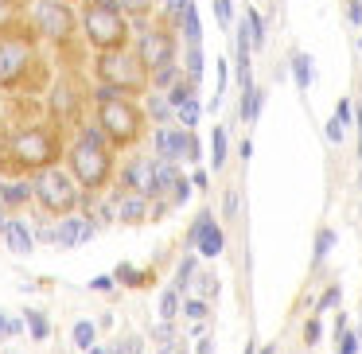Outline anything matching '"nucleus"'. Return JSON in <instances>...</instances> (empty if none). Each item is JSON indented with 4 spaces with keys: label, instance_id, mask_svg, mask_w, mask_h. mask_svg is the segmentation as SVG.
Masks as SVG:
<instances>
[{
    "label": "nucleus",
    "instance_id": "412c9836",
    "mask_svg": "<svg viewBox=\"0 0 362 354\" xmlns=\"http://www.w3.org/2000/svg\"><path fill=\"white\" fill-rule=\"evenodd\" d=\"M94 343H98V327L90 319H78L74 323V346H78V350H90Z\"/></svg>",
    "mask_w": 362,
    "mask_h": 354
},
{
    "label": "nucleus",
    "instance_id": "e433bc0d",
    "mask_svg": "<svg viewBox=\"0 0 362 354\" xmlns=\"http://www.w3.org/2000/svg\"><path fill=\"white\" fill-rule=\"evenodd\" d=\"M335 121H339V125H343V129L351 125V98H343V102L335 105Z\"/></svg>",
    "mask_w": 362,
    "mask_h": 354
},
{
    "label": "nucleus",
    "instance_id": "dca6fc26",
    "mask_svg": "<svg viewBox=\"0 0 362 354\" xmlns=\"http://www.w3.org/2000/svg\"><path fill=\"white\" fill-rule=\"evenodd\" d=\"M32 195H35V183H4V187H0V203L4 206H20Z\"/></svg>",
    "mask_w": 362,
    "mask_h": 354
},
{
    "label": "nucleus",
    "instance_id": "7c9ffc66",
    "mask_svg": "<svg viewBox=\"0 0 362 354\" xmlns=\"http://www.w3.org/2000/svg\"><path fill=\"white\" fill-rule=\"evenodd\" d=\"M117 4H121V12H125V16H144L152 0H117Z\"/></svg>",
    "mask_w": 362,
    "mask_h": 354
},
{
    "label": "nucleus",
    "instance_id": "7ed1b4c3",
    "mask_svg": "<svg viewBox=\"0 0 362 354\" xmlns=\"http://www.w3.org/2000/svg\"><path fill=\"white\" fill-rule=\"evenodd\" d=\"M98 82L121 90L125 98L141 94L148 86V66L136 55H125V51H102V59H98Z\"/></svg>",
    "mask_w": 362,
    "mask_h": 354
},
{
    "label": "nucleus",
    "instance_id": "f8f14e48",
    "mask_svg": "<svg viewBox=\"0 0 362 354\" xmlns=\"http://www.w3.org/2000/svg\"><path fill=\"white\" fill-rule=\"evenodd\" d=\"M98 226L90 218H63V226L55 230V242L63 245V249H78V245L94 242Z\"/></svg>",
    "mask_w": 362,
    "mask_h": 354
},
{
    "label": "nucleus",
    "instance_id": "cd10ccee",
    "mask_svg": "<svg viewBox=\"0 0 362 354\" xmlns=\"http://www.w3.org/2000/svg\"><path fill=\"white\" fill-rule=\"evenodd\" d=\"M187 74L191 78H203V51H199V43H191V51H187Z\"/></svg>",
    "mask_w": 362,
    "mask_h": 354
},
{
    "label": "nucleus",
    "instance_id": "393cba45",
    "mask_svg": "<svg viewBox=\"0 0 362 354\" xmlns=\"http://www.w3.org/2000/svg\"><path fill=\"white\" fill-rule=\"evenodd\" d=\"M180 28L187 32V40H191V43H199V40H203V28H199V12H195V4H191V8L180 16Z\"/></svg>",
    "mask_w": 362,
    "mask_h": 354
},
{
    "label": "nucleus",
    "instance_id": "79ce46f5",
    "mask_svg": "<svg viewBox=\"0 0 362 354\" xmlns=\"http://www.w3.org/2000/svg\"><path fill=\"white\" fill-rule=\"evenodd\" d=\"M327 141H335V144H339V141H343V125H339V121H335V117H331V121H327Z\"/></svg>",
    "mask_w": 362,
    "mask_h": 354
},
{
    "label": "nucleus",
    "instance_id": "4be33fe9",
    "mask_svg": "<svg viewBox=\"0 0 362 354\" xmlns=\"http://www.w3.org/2000/svg\"><path fill=\"white\" fill-rule=\"evenodd\" d=\"M226 152H230V141H226V129H214V136H211V164L214 167H222L226 164Z\"/></svg>",
    "mask_w": 362,
    "mask_h": 354
},
{
    "label": "nucleus",
    "instance_id": "603ef678",
    "mask_svg": "<svg viewBox=\"0 0 362 354\" xmlns=\"http://www.w3.org/2000/svg\"><path fill=\"white\" fill-rule=\"evenodd\" d=\"M358 129H362V117H358Z\"/></svg>",
    "mask_w": 362,
    "mask_h": 354
},
{
    "label": "nucleus",
    "instance_id": "72a5a7b5",
    "mask_svg": "<svg viewBox=\"0 0 362 354\" xmlns=\"http://www.w3.org/2000/svg\"><path fill=\"white\" fill-rule=\"evenodd\" d=\"M195 284H199V292H203V296H214V292H218V276H211V273L195 276Z\"/></svg>",
    "mask_w": 362,
    "mask_h": 354
},
{
    "label": "nucleus",
    "instance_id": "f257e3e1",
    "mask_svg": "<svg viewBox=\"0 0 362 354\" xmlns=\"http://www.w3.org/2000/svg\"><path fill=\"white\" fill-rule=\"evenodd\" d=\"M66 160H71V172H74V179H78L82 187H90V191L105 187V179H110V172H113L110 136H105V129L102 125L82 129L78 144L71 148V156H66Z\"/></svg>",
    "mask_w": 362,
    "mask_h": 354
},
{
    "label": "nucleus",
    "instance_id": "9b49d317",
    "mask_svg": "<svg viewBox=\"0 0 362 354\" xmlns=\"http://www.w3.org/2000/svg\"><path fill=\"white\" fill-rule=\"evenodd\" d=\"M121 183H125L129 191H136V195H156V160H129L125 175H121Z\"/></svg>",
    "mask_w": 362,
    "mask_h": 354
},
{
    "label": "nucleus",
    "instance_id": "0eeeda50",
    "mask_svg": "<svg viewBox=\"0 0 362 354\" xmlns=\"http://www.w3.org/2000/svg\"><path fill=\"white\" fill-rule=\"evenodd\" d=\"M136 59H141V63L148 66L152 74H156V71H164V66H172V63H175L172 35H168V32H156V28L141 32V43H136Z\"/></svg>",
    "mask_w": 362,
    "mask_h": 354
},
{
    "label": "nucleus",
    "instance_id": "473e14b6",
    "mask_svg": "<svg viewBox=\"0 0 362 354\" xmlns=\"http://www.w3.org/2000/svg\"><path fill=\"white\" fill-rule=\"evenodd\" d=\"M183 315H187V319H206V300H187V304H183Z\"/></svg>",
    "mask_w": 362,
    "mask_h": 354
},
{
    "label": "nucleus",
    "instance_id": "bb28decb",
    "mask_svg": "<svg viewBox=\"0 0 362 354\" xmlns=\"http://www.w3.org/2000/svg\"><path fill=\"white\" fill-rule=\"evenodd\" d=\"M245 24H250L253 47H261V43H265V20H261V12H257V8H250V12H245Z\"/></svg>",
    "mask_w": 362,
    "mask_h": 354
},
{
    "label": "nucleus",
    "instance_id": "a18cd8bd",
    "mask_svg": "<svg viewBox=\"0 0 362 354\" xmlns=\"http://www.w3.org/2000/svg\"><path fill=\"white\" fill-rule=\"evenodd\" d=\"M304 338H308V343H315V338H320V323H308V331H304Z\"/></svg>",
    "mask_w": 362,
    "mask_h": 354
},
{
    "label": "nucleus",
    "instance_id": "2eb2a0df",
    "mask_svg": "<svg viewBox=\"0 0 362 354\" xmlns=\"http://www.w3.org/2000/svg\"><path fill=\"white\" fill-rule=\"evenodd\" d=\"M4 242H8V249L12 253H32L35 249V234H32V226L28 222H20V218H8V226H4Z\"/></svg>",
    "mask_w": 362,
    "mask_h": 354
},
{
    "label": "nucleus",
    "instance_id": "2f4dec72",
    "mask_svg": "<svg viewBox=\"0 0 362 354\" xmlns=\"http://www.w3.org/2000/svg\"><path fill=\"white\" fill-rule=\"evenodd\" d=\"M358 350V335H354V331H339V354H354Z\"/></svg>",
    "mask_w": 362,
    "mask_h": 354
},
{
    "label": "nucleus",
    "instance_id": "f03ea898",
    "mask_svg": "<svg viewBox=\"0 0 362 354\" xmlns=\"http://www.w3.org/2000/svg\"><path fill=\"white\" fill-rule=\"evenodd\" d=\"M35 199H40V206L47 214H63L66 218L82 199V183L74 179V172L51 164V167H43V172L35 175Z\"/></svg>",
    "mask_w": 362,
    "mask_h": 354
},
{
    "label": "nucleus",
    "instance_id": "58836bf2",
    "mask_svg": "<svg viewBox=\"0 0 362 354\" xmlns=\"http://www.w3.org/2000/svg\"><path fill=\"white\" fill-rule=\"evenodd\" d=\"M164 8H168V12H172V16H175V20H180V16H183V12H187V8H191V0H164Z\"/></svg>",
    "mask_w": 362,
    "mask_h": 354
},
{
    "label": "nucleus",
    "instance_id": "f3484780",
    "mask_svg": "<svg viewBox=\"0 0 362 354\" xmlns=\"http://www.w3.org/2000/svg\"><path fill=\"white\" fill-rule=\"evenodd\" d=\"M168 187H180V172L172 160H156V195H164Z\"/></svg>",
    "mask_w": 362,
    "mask_h": 354
},
{
    "label": "nucleus",
    "instance_id": "4c0bfd02",
    "mask_svg": "<svg viewBox=\"0 0 362 354\" xmlns=\"http://www.w3.org/2000/svg\"><path fill=\"white\" fill-rule=\"evenodd\" d=\"M214 16L222 28H230V0H214Z\"/></svg>",
    "mask_w": 362,
    "mask_h": 354
},
{
    "label": "nucleus",
    "instance_id": "a878e982",
    "mask_svg": "<svg viewBox=\"0 0 362 354\" xmlns=\"http://www.w3.org/2000/svg\"><path fill=\"white\" fill-rule=\"evenodd\" d=\"M175 113H180V125H183V129H195V125H199V117H203V105H199L195 98H191V102H183Z\"/></svg>",
    "mask_w": 362,
    "mask_h": 354
},
{
    "label": "nucleus",
    "instance_id": "9d476101",
    "mask_svg": "<svg viewBox=\"0 0 362 354\" xmlns=\"http://www.w3.org/2000/svg\"><path fill=\"white\" fill-rule=\"evenodd\" d=\"M191 242H195V249L203 253V257H218L222 245H226V237H222L218 222H214L211 214L203 211V214L195 218V226H191Z\"/></svg>",
    "mask_w": 362,
    "mask_h": 354
},
{
    "label": "nucleus",
    "instance_id": "6e6552de",
    "mask_svg": "<svg viewBox=\"0 0 362 354\" xmlns=\"http://www.w3.org/2000/svg\"><path fill=\"white\" fill-rule=\"evenodd\" d=\"M156 160H199V141L191 129H156Z\"/></svg>",
    "mask_w": 362,
    "mask_h": 354
},
{
    "label": "nucleus",
    "instance_id": "c756f323",
    "mask_svg": "<svg viewBox=\"0 0 362 354\" xmlns=\"http://www.w3.org/2000/svg\"><path fill=\"white\" fill-rule=\"evenodd\" d=\"M331 245H335V230H320V237H315V261L327 257Z\"/></svg>",
    "mask_w": 362,
    "mask_h": 354
},
{
    "label": "nucleus",
    "instance_id": "b1692460",
    "mask_svg": "<svg viewBox=\"0 0 362 354\" xmlns=\"http://www.w3.org/2000/svg\"><path fill=\"white\" fill-rule=\"evenodd\" d=\"M24 323H28V331H32V338H40V343H43V338L51 335V323L43 319V312H35V307H32V312L24 315Z\"/></svg>",
    "mask_w": 362,
    "mask_h": 354
},
{
    "label": "nucleus",
    "instance_id": "6ab92c4d",
    "mask_svg": "<svg viewBox=\"0 0 362 354\" xmlns=\"http://www.w3.org/2000/svg\"><path fill=\"white\" fill-rule=\"evenodd\" d=\"M180 312H183V304H180V288L160 292V319H168V323H172Z\"/></svg>",
    "mask_w": 362,
    "mask_h": 354
},
{
    "label": "nucleus",
    "instance_id": "f704fd0d",
    "mask_svg": "<svg viewBox=\"0 0 362 354\" xmlns=\"http://www.w3.org/2000/svg\"><path fill=\"white\" fill-rule=\"evenodd\" d=\"M238 203H242V199H238V191L230 187L226 191V199H222V211H226V218H238Z\"/></svg>",
    "mask_w": 362,
    "mask_h": 354
},
{
    "label": "nucleus",
    "instance_id": "ea45409f",
    "mask_svg": "<svg viewBox=\"0 0 362 354\" xmlns=\"http://www.w3.org/2000/svg\"><path fill=\"white\" fill-rule=\"evenodd\" d=\"M335 304H339V288H327L320 296V312H327V307H335Z\"/></svg>",
    "mask_w": 362,
    "mask_h": 354
},
{
    "label": "nucleus",
    "instance_id": "de8ad7c7",
    "mask_svg": "<svg viewBox=\"0 0 362 354\" xmlns=\"http://www.w3.org/2000/svg\"><path fill=\"white\" fill-rule=\"evenodd\" d=\"M90 4H98V8H121L117 0H90Z\"/></svg>",
    "mask_w": 362,
    "mask_h": 354
},
{
    "label": "nucleus",
    "instance_id": "aec40b11",
    "mask_svg": "<svg viewBox=\"0 0 362 354\" xmlns=\"http://www.w3.org/2000/svg\"><path fill=\"white\" fill-rule=\"evenodd\" d=\"M292 74H296V86L300 90L312 86V59H308L304 51H296V55H292Z\"/></svg>",
    "mask_w": 362,
    "mask_h": 354
},
{
    "label": "nucleus",
    "instance_id": "49530a36",
    "mask_svg": "<svg viewBox=\"0 0 362 354\" xmlns=\"http://www.w3.org/2000/svg\"><path fill=\"white\" fill-rule=\"evenodd\" d=\"M351 24H362V0H354V4H351Z\"/></svg>",
    "mask_w": 362,
    "mask_h": 354
},
{
    "label": "nucleus",
    "instance_id": "37998d69",
    "mask_svg": "<svg viewBox=\"0 0 362 354\" xmlns=\"http://www.w3.org/2000/svg\"><path fill=\"white\" fill-rule=\"evenodd\" d=\"M113 354H136V343H133V338H125V343L113 346Z\"/></svg>",
    "mask_w": 362,
    "mask_h": 354
},
{
    "label": "nucleus",
    "instance_id": "20e7f679",
    "mask_svg": "<svg viewBox=\"0 0 362 354\" xmlns=\"http://www.w3.org/2000/svg\"><path fill=\"white\" fill-rule=\"evenodd\" d=\"M98 125L105 129L113 144H133L141 136L144 113L129 98H105V102H98Z\"/></svg>",
    "mask_w": 362,
    "mask_h": 354
},
{
    "label": "nucleus",
    "instance_id": "1a4fd4ad",
    "mask_svg": "<svg viewBox=\"0 0 362 354\" xmlns=\"http://www.w3.org/2000/svg\"><path fill=\"white\" fill-rule=\"evenodd\" d=\"M35 28H40L47 40H66V32H71V8H66L63 0H40L35 4Z\"/></svg>",
    "mask_w": 362,
    "mask_h": 354
},
{
    "label": "nucleus",
    "instance_id": "39448f33",
    "mask_svg": "<svg viewBox=\"0 0 362 354\" xmlns=\"http://www.w3.org/2000/svg\"><path fill=\"white\" fill-rule=\"evenodd\" d=\"M82 28H86V40L98 51H121L129 40V20L121 8H98V4H90Z\"/></svg>",
    "mask_w": 362,
    "mask_h": 354
},
{
    "label": "nucleus",
    "instance_id": "5701e85b",
    "mask_svg": "<svg viewBox=\"0 0 362 354\" xmlns=\"http://www.w3.org/2000/svg\"><path fill=\"white\" fill-rule=\"evenodd\" d=\"M172 110H175V105L168 102V94H160V90H156V94H148V113L160 121V125H164V121L172 117Z\"/></svg>",
    "mask_w": 362,
    "mask_h": 354
},
{
    "label": "nucleus",
    "instance_id": "8fccbe9b",
    "mask_svg": "<svg viewBox=\"0 0 362 354\" xmlns=\"http://www.w3.org/2000/svg\"><path fill=\"white\" fill-rule=\"evenodd\" d=\"M86 354H105V350H102V346H90V350H86Z\"/></svg>",
    "mask_w": 362,
    "mask_h": 354
},
{
    "label": "nucleus",
    "instance_id": "3c124183",
    "mask_svg": "<svg viewBox=\"0 0 362 354\" xmlns=\"http://www.w3.org/2000/svg\"><path fill=\"white\" fill-rule=\"evenodd\" d=\"M245 354H253V346H245Z\"/></svg>",
    "mask_w": 362,
    "mask_h": 354
},
{
    "label": "nucleus",
    "instance_id": "c85d7f7f",
    "mask_svg": "<svg viewBox=\"0 0 362 354\" xmlns=\"http://www.w3.org/2000/svg\"><path fill=\"white\" fill-rule=\"evenodd\" d=\"M152 78H156V90H164V86L172 90L175 82H180V66L172 63V66H164V71H156V74H152Z\"/></svg>",
    "mask_w": 362,
    "mask_h": 354
},
{
    "label": "nucleus",
    "instance_id": "09e8293b",
    "mask_svg": "<svg viewBox=\"0 0 362 354\" xmlns=\"http://www.w3.org/2000/svg\"><path fill=\"white\" fill-rule=\"evenodd\" d=\"M4 226H8V218H4V203H0V234H4Z\"/></svg>",
    "mask_w": 362,
    "mask_h": 354
},
{
    "label": "nucleus",
    "instance_id": "c03bdc74",
    "mask_svg": "<svg viewBox=\"0 0 362 354\" xmlns=\"http://www.w3.org/2000/svg\"><path fill=\"white\" fill-rule=\"evenodd\" d=\"M94 288L98 292H110L113 288V276H94Z\"/></svg>",
    "mask_w": 362,
    "mask_h": 354
},
{
    "label": "nucleus",
    "instance_id": "c9c22d12",
    "mask_svg": "<svg viewBox=\"0 0 362 354\" xmlns=\"http://www.w3.org/2000/svg\"><path fill=\"white\" fill-rule=\"evenodd\" d=\"M191 273H195V257H187V261L180 265V281H175V288H187V284H191Z\"/></svg>",
    "mask_w": 362,
    "mask_h": 354
},
{
    "label": "nucleus",
    "instance_id": "a211bd4d",
    "mask_svg": "<svg viewBox=\"0 0 362 354\" xmlns=\"http://www.w3.org/2000/svg\"><path fill=\"white\" fill-rule=\"evenodd\" d=\"M245 94H242V117H245V125H253L257 121V113H261V90L257 86H242Z\"/></svg>",
    "mask_w": 362,
    "mask_h": 354
},
{
    "label": "nucleus",
    "instance_id": "ddd939ff",
    "mask_svg": "<svg viewBox=\"0 0 362 354\" xmlns=\"http://www.w3.org/2000/svg\"><path fill=\"white\" fill-rule=\"evenodd\" d=\"M28 71V51L20 43H0V86H12Z\"/></svg>",
    "mask_w": 362,
    "mask_h": 354
},
{
    "label": "nucleus",
    "instance_id": "a19ab883",
    "mask_svg": "<svg viewBox=\"0 0 362 354\" xmlns=\"http://www.w3.org/2000/svg\"><path fill=\"white\" fill-rule=\"evenodd\" d=\"M16 331H20V323H16V319H8V315L0 312V335H16Z\"/></svg>",
    "mask_w": 362,
    "mask_h": 354
},
{
    "label": "nucleus",
    "instance_id": "423d86ee",
    "mask_svg": "<svg viewBox=\"0 0 362 354\" xmlns=\"http://www.w3.org/2000/svg\"><path fill=\"white\" fill-rule=\"evenodd\" d=\"M12 156L20 160V164H28V167H51L59 160V148H55V141H51L43 129H28V133H20V136H12Z\"/></svg>",
    "mask_w": 362,
    "mask_h": 354
},
{
    "label": "nucleus",
    "instance_id": "4468645a",
    "mask_svg": "<svg viewBox=\"0 0 362 354\" xmlns=\"http://www.w3.org/2000/svg\"><path fill=\"white\" fill-rule=\"evenodd\" d=\"M148 218V195L121 191L117 195V222H144Z\"/></svg>",
    "mask_w": 362,
    "mask_h": 354
}]
</instances>
